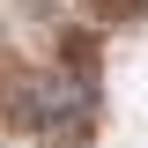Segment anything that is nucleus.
Here are the masks:
<instances>
[{"mask_svg": "<svg viewBox=\"0 0 148 148\" xmlns=\"http://www.w3.org/2000/svg\"><path fill=\"white\" fill-rule=\"evenodd\" d=\"M15 104H22V119H37L52 133V148H82V133H89V89L74 74H37V82H22Z\"/></svg>", "mask_w": 148, "mask_h": 148, "instance_id": "1", "label": "nucleus"}]
</instances>
